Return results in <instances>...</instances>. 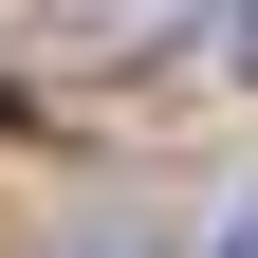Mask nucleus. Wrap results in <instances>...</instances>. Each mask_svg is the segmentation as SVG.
I'll return each mask as SVG.
<instances>
[{"mask_svg": "<svg viewBox=\"0 0 258 258\" xmlns=\"http://www.w3.org/2000/svg\"><path fill=\"white\" fill-rule=\"evenodd\" d=\"M74 19H129V37H148V19H184V0H74Z\"/></svg>", "mask_w": 258, "mask_h": 258, "instance_id": "1", "label": "nucleus"}, {"mask_svg": "<svg viewBox=\"0 0 258 258\" xmlns=\"http://www.w3.org/2000/svg\"><path fill=\"white\" fill-rule=\"evenodd\" d=\"M221 55H240V74H258V0H221Z\"/></svg>", "mask_w": 258, "mask_h": 258, "instance_id": "2", "label": "nucleus"}, {"mask_svg": "<svg viewBox=\"0 0 258 258\" xmlns=\"http://www.w3.org/2000/svg\"><path fill=\"white\" fill-rule=\"evenodd\" d=\"M221 258H258V203H240V221H221Z\"/></svg>", "mask_w": 258, "mask_h": 258, "instance_id": "3", "label": "nucleus"}]
</instances>
